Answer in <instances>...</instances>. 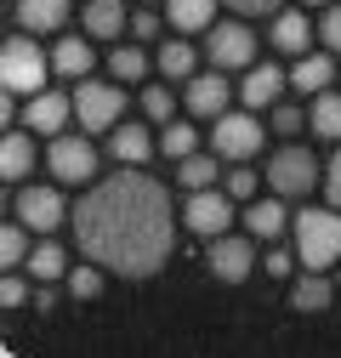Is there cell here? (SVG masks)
<instances>
[{"instance_id":"44dd1931","label":"cell","mask_w":341,"mask_h":358,"mask_svg":"<svg viewBox=\"0 0 341 358\" xmlns=\"http://www.w3.org/2000/svg\"><path fill=\"white\" fill-rule=\"evenodd\" d=\"M165 23L177 34H199L217 23V0H165Z\"/></svg>"},{"instance_id":"83f0119b","label":"cell","mask_w":341,"mask_h":358,"mask_svg":"<svg viewBox=\"0 0 341 358\" xmlns=\"http://www.w3.org/2000/svg\"><path fill=\"white\" fill-rule=\"evenodd\" d=\"M29 234H34L29 222H6V228H0V262H6V267H23L29 262V250H34Z\"/></svg>"},{"instance_id":"52a82bcc","label":"cell","mask_w":341,"mask_h":358,"mask_svg":"<svg viewBox=\"0 0 341 358\" xmlns=\"http://www.w3.org/2000/svg\"><path fill=\"white\" fill-rule=\"evenodd\" d=\"M205 34H210V40H205L210 69L233 74V69H250V63H256V34H250L245 23H210Z\"/></svg>"},{"instance_id":"d4e9b609","label":"cell","mask_w":341,"mask_h":358,"mask_svg":"<svg viewBox=\"0 0 341 358\" xmlns=\"http://www.w3.org/2000/svg\"><path fill=\"white\" fill-rule=\"evenodd\" d=\"M194 69H199V52L188 46V40H165V46H159V74L165 80H194Z\"/></svg>"},{"instance_id":"e575fe53","label":"cell","mask_w":341,"mask_h":358,"mask_svg":"<svg viewBox=\"0 0 341 358\" xmlns=\"http://www.w3.org/2000/svg\"><path fill=\"white\" fill-rule=\"evenodd\" d=\"M319 40H324L330 52H341V0H330V6H324V17H319Z\"/></svg>"},{"instance_id":"b9f144b4","label":"cell","mask_w":341,"mask_h":358,"mask_svg":"<svg viewBox=\"0 0 341 358\" xmlns=\"http://www.w3.org/2000/svg\"><path fill=\"white\" fill-rule=\"evenodd\" d=\"M307 6H330V0H307Z\"/></svg>"},{"instance_id":"4316f807","label":"cell","mask_w":341,"mask_h":358,"mask_svg":"<svg viewBox=\"0 0 341 358\" xmlns=\"http://www.w3.org/2000/svg\"><path fill=\"white\" fill-rule=\"evenodd\" d=\"M217 176H222V171H217V159H210V154H199V148H194L188 159H177V182H182L188 194H199V188H217Z\"/></svg>"},{"instance_id":"5bb4252c","label":"cell","mask_w":341,"mask_h":358,"mask_svg":"<svg viewBox=\"0 0 341 358\" xmlns=\"http://www.w3.org/2000/svg\"><path fill=\"white\" fill-rule=\"evenodd\" d=\"M239 97H245V108H273V103L284 97V74H279V63H250V69H245V85H239Z\"/></svg>"},{"instance_id":"74e56055","label":"cell","mask_w":341,"mask_h":358,"mask_svg":"<svg viewBox=\"0 0 341 358\" xmlns=\"http://www.w3.org/2000/svg\"><path fill=\"white\" fill-rule=\"evenodd\" d=\"M0 301H6V307H23V301H29V285H23L17 273H6V279H0Z\"/></svg>"},{"instance_id":"f1b7e54d","label":"cell","mask_w":341,"mask_h":358,"mask_svg":"<svg viewBox=\"0 0 341 358\" xmlns=\"http://www.w3.org/2000/svg\"><path fill=\"white\" fill-rule=\"evenodd\" d=\"M108 74H114L119 85L143 80V74H148V52H143V46H114V57H108Z\"/></svg>"},{"instance_id":"7c38bea8","label":"cell","mask_w":341,"mask_h":358,"mask_svg":"<svg viewBox=\"0 0 341 358\" xmlns=\"http://www.w3.org/2000/svg\"><path fill=\"white\" fill-rule=\"evenodd\" d=\"M74 120V97H63V92H34L29 103H23V125L29 131H46V137H63V125Z\"/></svg>"},{"instance_id":"4fadbf2b","label":"cell","mask_w":341,"mask_h":358,"mask_svg":"<svg viewBox=\"0 0 341 358\" xmlns=\"http://www.w3.org/2000/svg\"><path fill=\"white\" fill-rule=\"evenodd\" d=\"M63 216H68L63 194H52V188H17V222H29L34 234H52Z\"/></svg>"},{"instance_id":"5b68a950","label":"cell","mask_w":341,"mask_h":358,"mask_svg":"<svg viewBox=\"0 0 341 358\" xmlns=\"http://www.w3.org/2000/svg\"><path fill=\"white\" fill-rule=\"evenodd\" d=\"M125 114V92H119V80L103 85V80H80L74 85V120L85 131H114Z\"/></svg>"},{"instance_id":"8d00e7d4","label":"cell","mask_w":341,"mask_h":358,"mask_svg":"<svg viewBox=\"0 0 341 358\" xmlns=\"http://www.w3.org/2000/svg\"><path fill=\"white\" fill-rule=\"evenodd\" d=\"M284 6V0H228V12H239V17H273Z\"/></svg>"},{"instance_id":"277c9868","label":"cell","mask_w":341,"mask_h":358,"mask_svg":"<svg viewBox=\"0 0 341 358\" xmlns=\"http://www.w3.org/2000/svg\"><path fill=\"white\" fill-rule=\"evenodd\" d=\"M262 176H268V188H273L279 199H302V194L319 188V159H313V148L290 143V148H279V154L268 159Z\"/></svg>"},{"instance_id":"9a60e30c","label":"cell","mask_w":341,"mask_h":358,"mask_svg":"<svg viewBox=\"0 0 341 358\" xmlns=\"http://www.w3.org/2000/svg\"><path fill=\"white\" fill-rule=\"evenodd\" d=\"M268 40H273L279 57H307V46H313V23H307V12H279Z\"/></svg>"},{"instance_id":"d590c367","label":"cell","mask_w":341,"mask_h":358,"mask_svg":"<svg viewBox=\"0 0 341 358\" xmlns=\"http://www.w3.org/2000/svg\"><path fill=\"white\" fill-rule=\"evenodd\" d=\"M233 199H256V171H245V165H233L228 171V182H222Z\"/></svg>"},{"instance_id":"d6a6232c","label":"cell","mask_w":341,"mask_h":358,"mask_svg":"<svg viewBox=\"0 0 341 358\" xmlns=\"http://www.w3.org/2000/svg\"><path fill=\"white\" fill-rule=\"evenodd\" d=\"M68 290H74L80 301H92V296L103 290V262H92V267H74V273H68Z\"/></svg>"},{"instance_id":"ba28073f","label":"cell","mask_w":341,"mask_h":358,"mask_svg":"<svg viewBox=\"0 0 341 358\" xmlns=\"http://www.w3.org/2000/svg\"><path fill=\"white\" fill-rule=\"evenodd\" d=\"M182 222H188V228H194L199 239H217V234H228V222H233V194H228V188H199V194H188Z\"/></svg>"},{"instance_id":"8fae6325","label":"cell","mask_w":341,"mask_h":358,"mask_svg":"<svg viewBox=\"0 0 341 358\" xmlns=\"http://www.w3.org/2000/svg\"><path fill=\"white\" fill-rule=\"evenodd\" d=\"M228 97H233V85H228L222 69H217V74H194V80L182 85V103H188V114H199V120L228 114Z\"/></svg>"},{"instance_id":"4dcf8cb0","label":"cell","mask_w":341,"mask_h":358,"mask_svg":"<svg viewBox=\"0 0 341 358\" xmlns=\"http://www.w3.org/2000/svg\"><path fill=\"white\" fill-rule=\"evenodd\" d=\"M194 148H199L194 125H188V120H170V125H165V137H159V154H165V159H188Z\"/></svg>"},{"instance_id":"2e32d148","label":"cell","mask_w":341,"mask_h":358,"mask_svg":"<svg viewBox=\"0 0 341 358\" xmlns=\"http://www.w3.org/2000/svg\"><path fill=\"white\" fill-rule=\"evenodd\" d=\"M154 148H159V143L148 137V125H125V120H119V125L108 131V154H114L119 165H148Z\"/></svg>"},{"instance_id":"f546056e","label":"cell","mask_w":341,"mask_h":358,"mask_svg":"<svg viewBox=\"0 0 341 358\" xmlns=\"http://www.w3.org/2000/svg\"><path fill=\"white\" fill-rule=\"evenodd\" d=\"M330 285H324V273H313V267H307V279H296V290H290V301L296 307H302V313H319V307H330Z\"/></svg>"},{"instance_id":"3957f363","label":"cell","mask_w":341,"mask_h":358,"mask_svg":"<svg viewBox=\"0 0 341 358\" xmlns=\"http://www.w3.org/2000/svg\"><path fill=\"white\" fill-rule=\"evenodd\" d=\"M46 69H52V57L29 40V29L12 34V40H6V52H0V80H6V92H17V97L46 92Z\"/></svg>"},{"instance_id":"ab89813d","label":"cell","mask_w":341,"mask_h":358,"mask_svg":"<svg viewBox=\"0 0 341 358\" xmlns=\"http://www.w3.org/2000/svg\"><path fill=\"white\" fill-rule=\"evenodd\" d=\"M324 194H330V205H341V148H335V159L324 171Z\"/></svg>"},{"instance_id":"30bf717a","label":"cell","mask_w":341,"mask_h":358,"mask_svg":"<svg viewBox=\"0 0 341 358\" xmlns=\"http://www.w3.org/2000/svg\"><path fill=\"white\" fill-rule=\"evenodd\" d=\"M210 273H217L222 285H245L250 279V267H256V250H250V239H233V234H217L210 239Z\"/></svg>"},{"instance_id":"8992f818","label":"cell","mask_w":341,"mask_h":358,"mask_svg":"<svg viewBox=\"0 0 341 358\" xmlns=\"http://www.w3.org/2000/svg\"><path fill=\"white\" fill-rule=\"evenodd\" d=\"M210 148H217V159L245 165L250 154H262V120H256V114H217Z\"/></svg>"},{"instance_id":"9c48e42d","label":"cell","mask_w":341,"mask_h":358,"mask_svg":"<svg viewBox=\"0 0 341 358\" xmlns=\"http://www.w3.org/2000/svg\"><path fill=\"white\" fill-rule=\"evenodd\" d=\"M46 165H52V176L57 182H92L97 176V148H92V137H52V148H46Z\"/></svg>"},{"instance_id":"7a4b0ae2","label":"cell","mask_w":341,"mask_h":358,"mask_svg":"<svg viewBox=\"0 0 341 358\" xmlns=\"http://www.w3.org/2000/svg\"><path fill=\"white\" fill-rule=\"evenodd\" d=\"M296 234V256H302V267H313V273H324V267L341 262V205L330 210H302L290 222Z\"/></svg>"},{"instance_id":"d6986e66","label":"cell","mask_w":341,"mask_h":358,"mask_svg":"<svg viewBox=\"0 0 341 358\" xmlns=\"http://www.w3.org/2000/svg\"><path fill=\"white\" fill-rule=\"evenodd\" d=\"M17 23L29 34H57L68 23V0H17Z\"/></svg>"},{"instance_id":"603a6c76","label":"cell","mask_w":341,"mask_h":358,"mask_svg":"<svg viewBox=\"0 0 341 358\" xmlns=\"http://www.w3.org/2000/svg\"><path fill=\"white\" fill-rule=\"evenodd\" d=\"M0 171H6V182H23L34 171V143L29 131H6V143H0Z\"/></svg>"},{"instance_id":"f35d334b","label":"cell","mask_w":341,"mask_h":358,"mask_svg":"<svg viewBox=\"0 0 341 358\" xmlns=\"http://www.w3.org/2000/svg\"><path fill=\"white\" fill-rule=\"evenodd\" d=\"M296 262H302V256H290V250H273V256H268L262 267H268L273 279H290V267H296Z\"/></svg>"},{"instance_id":"1f68e13d","label":"cell","mask_w":341,"mask_h":358,"mask_svg":"<svg viewBox=\"0 0 341 358\" xmlns=\"http://www.w3.org/2000/svg\"><path fill=\"white\" fill-rule=\"evenodd\" d=\"M137 103H143V120H154V125H170V114H177V97H170L165 85H148Z\"/></svg>"},{"instance_id":"6da1fadb","label":"cell","mask_w":341,"mask_h":358,"mask_svg":"<svg viewBox=\"0 0 341 358\" xmlns=\"http://www.w3.org/2000/svg\"><path fill=\"white\" fill-rule=\"evenodd\" d=\"M68 222H74V245L85 250V262H103L108 273H125V279L159 273L170 262V245H177L170 194L143 165H125L103 182H92L80 194V205L68 210Z\"/></svg>"},{"instance_id":"e0dca14e","label":"cell","mask_w":341,"mask_h":358,"mask_svg":"<svg viewBox=\"0 0 341 358\" xmlns=\"http://www.w3.org/2000/svg\"><path fill=\"white\" fill-rule=\"evenodd\" d=\"M80 23H85L92 40H119L125 29H131V12H125L119 0H92V6L80 12Z\"/></svg>"},{"instance_id":"ffe728a7","label":"cell","mask_w":341,"mask_h":358,"mask_svg":"<svg viewBox=\"0 0 341 358\" xmlns=\"http://www.w3.org/2000/svg\"><path fill=\"white\" fill-rule=\"evenodd\" d=\"M92 34L85 40H57L52 46V74H63V80H92Z\"/></svg>"},{"instance_id":"836d02e7","label":"cell","mask_w":341,"mask_h":358,"mask_svg":"<svg viewBox=\"0 0 341 358\" xmlns=\"http://www.w3.org/2000/svg\"><path fill=\"white\" fill-rule=\"evenodd\" d=\"M302 125H307V108H296V103H273V131H279V137H296Z\"/></svg>"},{"instance_id":"7402d4cb","label":"cell","mask_w":341,"mask_h":358,"mask_svg":"<svg viewBox=\"0 0 341 358\" xmlns=\"http://www.w3.org/2000/svg\"><path fill=\"white\" fill-rule=\"evenodd\" d=\"M330 80H335V63H330V57H319V52L296 57V69H290V85H296L302 97H319V92H330Z\"/></svg>"},{"instance_id":"60d3db41","label":"cell","mask_w":341,"mask_h":358,"mask_svg":"<svg viewBox=\"0 0 341 358\" xmlns=\"http://www.w3.org/2000/svg\"><path fill=\"white\" fill-rule=\"evenodd\" d=\"M131 29H137V40H154L159 34V17L154 12H131Z\"/></svg>"},{"instance_id":"ac0fdd59","label":"cell","mask_w":341,"mask_h":358,"mask_svg":"<svg viewBox=\"0 0 341 358\" xmlns=\"http://www.w3.org/2000/svg\"><path fill=\"white\" fill-rule=\"evenodd\" d=\"M290 222H296V216H284V199H279V194H273V199H250V210H245L250 239H279Z\"/></svg>"},{"instance_id":"484cf974","label":"cell","mask_w":341,"mask_h":358,"mask_svg":"<svg viewBox=\"0 0 341 358\" xmlns=\"http://www.w3.org/2000/svg\"><path fill=\"white\" fill-rule=\"evenodd\" d=\"M23 267H29V273H34L40 285H52V279H63V273H68V256H63V245L40 239V245L29 250V262H23Z\"/></svg>"},{"instance_id":"cb8c5ba5","label":"cell","mask_w":341,"mask_h":358,"mask_svg":"<svg viewBox=\"0 0 341 358\" xmlns=\"http://www.w3.org/2000/svg\"><path fill=\"white\" fill-rule=\"evenodd\" d=\"M307 125L319 131L324 143H341V92H319L307 103Z\"/></svg>"}]
</instances>
